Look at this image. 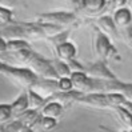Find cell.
<instances>
[{
  "label": "cell",
  "mask_w": 132,
  "mask_h": 132,
  "mask_svg": "<svg viewBox=\"0 0 132 132\" xmlns=\"http://www.w3.org/2000/svg\"><path fill=\"white\" fill-rule=\"evenodd\" d=\"M39 126L44 131H51L57 126V121L55 118H50V116H42L40 121H39Z\"/></svg>",
  "instance_id": "obj_23"
},
{
  "label": "cell",
  "mask_w": 132,
  "mask_h": 132,
  "mask_svg": "<svg viewBox=\"0 0 132 132\" xmlns=\"http://www.w3.org/2000/svg\"><path fill=\"white\" fill-rule=\"evenodd\" d=\"M27 110H29V102H28V94L24 91L23 94L11 104V111H12V120L18 119L20 115H23Z\"/></svg>",
  "instance_id": "obj_8"
},
{
  "label": "cell",
  "mask_w": 132,
  "mask_h": 132,
  "mask_svg": "<svg viewBox=\"0 0 132 132\" xmlns=\"http://www.w3.org/2000/svg\"><path fill=\"white\" fill-rule=\"evenodd\" d=\"M42 116L43 115H42V112L39 110H27L23 115H20L18 119L21 121V124L27 129V128H34L36 124H39Z\"/></svg>",
  "instance_id": "obj_9"
},
{
  "label": "cell",
  "mask_w": 132,
  "mask_h": 132,
  "mask_svg": "<svg viewBox=\"0 0 132 132\" xmlns=\"http://www.w3.org/2000/svg\"><path fill=\"white\" fill-rule=\"evenodd\" d=\"M131 12L128 10H120L115 13V24L119 27H126L131 23Z\"/></svg>",
  "instance_id": "obj_17"
},
{
  "label": "cell",
  "mask_w": 132,
  "mask_h": 132,
  "mask_svg": "<svg viewBox=\"0 0 132 132\" xmlns=\"http://www.w3.org/2000/svg\"><path fill=\"white\" fill-rule=\"evenodd\" d=\"M105 95H107V102L108 105H110V110H112L115 107H123V104L127 102L126 96L118 94V92H111V94H105Z\"/></svg>",
  "instance_id": "obj_16"
},
{
  "label": "cell",
  "mask_w": 132,
  "mask_h": 132,
  "mask_svg": "<svg viewBox=\"0 0 132 132\" xmlns=\"http://www.w3.org/2000/svg\"><path fill=\"white\" fill-rule=\"evenodd\" d=\"M2 128H3V124H0V132H2Z\"/></svg>",
  "instance_id": "obj_31"
},
{
  "label": "cell",
  "mask_w": 132,
  "mask_h": 132,
  "mask_svg": "<svg viewBox=\"0 0 132 132\" xmlns=\"http://www.w3.org/2000/svg\"><path fill=\"white\" fill-rule=\"evenodd\" d=\"M32 91H35L36 94H39L42 97L47 99L51 97L52 95H55L56 92L60 91L59 88V81L57 80H51V79H40L39 77L37 81L32 85Z\"/></svg>",
  "instance_id": "obj_5"
},
{
  "label": "cell",
  "mask_w": 132,
  "mask_h": 132,
  "mask_svg": "<svg viewBox=\"0 0 132 132\" xmlns=\"http://www.w3.org/2000/svg\"><path fill=\"white\" fill-rule=\"evenodd\" d=\"M7 52V40L3 37H0V53Z\"/></svg>",
  "instance_id": "obj_27"
},
{
  "label": "cell",
  "mask_w": 132,
  "mask_h": 132,
  "mask_svg": "<svg viewBox=\"0 0 132 132\" xmlns=\"http://www.w3.org/2000/svg\"><path fill=\"white\" fill-rule=\"evenodd\" d=\"M39 23H50V24H56V26H68L75 23V18L71 13H45V15H39L37 16Z\"/></svg>",
  "instance_id": "obj_6"
},
{
  "label": "cell",
  "mask_w": 132,
  "mask_h": 132,
  "mask_svg": "<svg viewBox=\"0 0 132 132\" xmlns=\"http://www.w3.org/2000/svg\"><path fill=\"white\" fill-rule=\"evenodd\" d=\"M64 110H65V108L61 105L60 103L50 102V103H47V104H45V105L42 108L40 112H42L43 116H50V118H55V119H57L59 116L63 115Z\"/></svg>",
  "instance_id": "obj_11"
},
{
  "label": "cell",
  "mask_w": 132,
  "mask_h": 132,
  "mask_svg": "<svg viewBox=\"0 0 132 132\" xmlns=\"http://www.w3.org/2000/svg\"><path fill=\"white\" fill-rule=\"evenodd\" d=\"M77 103L88 105V107H95V108H110L108 102H107V95L105 94H97V92L84 94Z\"/></svg>",
  "instance_id": "obj_7"
},
{
  "label": "cell",
  "mask_w": 132,
  "mask_h": 132,
  "mask_svg": "<svg viewBox=\"0 0 132 132\" xmlns=\"http://www.w3.org/2000/svg\"><path fill=\"white\" fill-rule=\"evenodd\" d=\"M126 39H127V43L132 45V27L126 31Z\"/></svg>",
  "instance_id": "obj_28"
},
{
  "label": "cell",
  "mask_w": 132,
  "mask_h": 132,
  "mask_svg": "<svg viewBox=\"0 0 132 132\" xmlns=\"http://www.w3.org/2000/svg\"><path fill=\"white\" fill-rule=\"evenodd\" d=\"M51 64L53 65V68H55V71L59 75V77H71L72 69L68 67V64L65 61L56 57V59H51Z\"/></svg>",
  "instance_id": "obj_12"
},
{
  "label": "cell",
  "mask_w": 132,
  "mask_h": 132,
  "mask_svg": "<svg viewBox=\"0 0 132 132\" xmlns=\"http://www.w3.org/2000/svg\"><path fill=\"white\" fill-rule=\"evenodd\" d=\"M112 111H115L116 113L119 115L120 120L126 124L127 127H129V129H132V113L124 107H115L112 108Z\"/></svg>",
  "instance_id": "obj_18"
},
{
  "label": "cell",
  "mask_w": 132,
  "mask_h": 132,
  "mask_svg": "<svg viewBox=\"0 0 132 132\" xmlns=\"http://www.w3.org/2000/svg\"><path fill=\"white\" fill-rule=\"evenodd\" d=\"M0 73L13 80L15 83H18L26 91L32 88V85L39 79V76L28 67H15V65H10L7 63H4L3 68L0 69Z\"/></svg>",
  "instance_id": "obj_1"
},
{
  "label": "cell",
  "mask_w": 132,
  "mask_h": 132,
  "mask_svg": "<svg viewBox=\"0 0 132 132\" xmlns=\"http://www.w3.org/2000/svg\"><path fill=\"white\" fill-rule=\"evenodd\" d=\"M24 132H34V129L32 128H27V129H24Z\"/></svg>",
  "instance_id": "obj_30"
},
{
  "label": "cell",
  "mask_w": 132,
  "mask_h": 132,
  "mask_svg": "<svg viewBox=\"0 0 132 132\" xmlns=\"http://www.w3.org/2000/svg\"><path fill=\"white\" fill-rule=\"evenodd\" d=\"M28 94V102H29V110H39L40 111L42 108L45 105V99L42 97L39 94H36L32 89H27Z\"/></svg>",
  "instance_id": "obj_13"
},
{
  "label": "cell",
  "mask_w": 132,
  "mask_h": 132,
  "mask_svg": "<svg viewBox=\"0 0 132 132\" xmlns=\"http://www.w3.org/2000/svg\"><path fill=\"white\" fill-rule=\"evenodd\" d=\"M10 120H12L11 104H0V124L8 123Z\"/></svg>",
  "instance_id": "obj_22"
},
{
  "label": "cell",
  "mask_w": 132,
  "mask_h": 132,
  "mask_svg": "<svg viewBox=\"0 0 132 132\" xmlns=\"http://www.w3.org/2000/svg\"><path fill=\"white\" fill-rule=\"evenodd\" d=\"M102 129H104V131H107V132H115V131H111V129H108V128H105V127H100ZM124 132H132V129L131 131H124Z\"/></svg>",
  "instance_id": "obj_29"
},
{
  "label": "cell",
  "mask_w": 132,
  "mask_h": 132,
  "mask_svg": "<svg viewBox=\"0 0 132 132\" xmlns=\"http://www.w3.org/2000/svg\"><path fill=\"white\" fill-rule=\"evenodd\" d=\"M103 5L104 0H83V7L91 13L100 11L103 8Z\"/></svg>",
  "instance_id": "obj_20"
},
{
  "label": "cell",
  "mask_w": 132,
  "mask_h": 132,
  "mask_svg": "<svg viewBox=\"0 0 132 132\" xmlns=\"http://www.w3.org/2000/svg\"><path fill=\"white\" fill-rule=\"evenodd\" d=\"M15 3H16V0H0V7H12L15 5Z\"/></svg>",
  "instance_id": "obj_26"
},
{
  "label": "cell",
  "mask_w": 132,
  "mask_h": 132,
  "mask_svg": "<svg viewBox=\"0 0 132 132\" xmlns=\"http://www.w3.org/2000/svg\"><path fill=\"white\" fill-rule=\"evenodd\" d=\"M24 129H26L24 126L21 124V121L19 119H13V120H10L8 123L3 124L2 132H21Z\"/></svg>",
  "instance_id": "obj_19"
},
{
  "label": "cell",
  "mask_w": 132,
  "mask_h": 132,
  "mask_svg": "<svg viewBox=\"0 0 132 132\" xmlns=\"http://www.w3.org/2000/svg\"><path fill=\"white\" fill-rule=\"evenodd\" d=\"M56 56H57V59L65 61V63L69 60H73L76 57V47L72 43L65 42L56 48Z\"/></svg>",
  "instance_id": "obj_10"
},
{
  "label": "cell",
  "mask_w": 132,
  "mask_h": 132,
  "mask_svg": "<svg viewBox=\"0 0 132 132\" xmlns=\"http://www.w3.org/2000/svg\"><path fill=\"white\" fill-rule=\"evenodd\" d=\"M11 19H12L11 11L5 7H0V28L7 27V24L11 23Z\"/></svg>",
  "instance_id": "obj_24"
},
{
  "label": "cell",
  "mask_w": 132,
  "mask_h": 132,
  "mask_svg": "<svg viewBox=\"0 0 132 132\" xmlns=\"http://www.w3.org/2000/svg\"><path fill=\"white\" fill-rule=\"evenodd\" d=\"M95 45H96V52H97L99 57L102 59L103 61H105V63L110 59H113L116 61H120L121 60V57H120V55L118 53V51H116V48L113 47V45H111L110 39H108L104 34L97 32Z\"/></svg>",
  "instance_id": "obj_3"
},
{
  "label": "cell",
  "mask_w": 132,
  "mask_h": 132,
  "mask_svg": "<svg viewBox=\"0 0 132 132\" xmlns=\"http://www.w3.org/2000/svg\"><path fill=\"white\" fill-rule=\"evenodd\" d=\"M28 68L40 77V79H51V80H59L60 77L56 73L55 68L51 64V59H45L42 55L35 52L32 60L29 61Z\"/></svg>",
  "instance_id": "obj_2"
},
{
  "label": "cell",
  "mask_w": 132,
  "mask_h": 132,
  "mask_svg": "<svg viewBox=\"0 0 132 132\" xmlns=\"http://www.w3.org/2000/svg\"><path fill=\"white\" fill-rule=\"evenodd\" d=\"M23 50H31V45L28 42L21 40V39H16V40H8L7 42V52H19Z\"/></svg>",
  "instance_id": "obj_15"
},
{
  "label": "cell",
  "mask_w": 132,
  "mask_h": 132,
  "mask_svg": "<svg viewBox=\"0 0 132 132\" xmlns=\"http://www.w3.org/2000/svg\"><path fill=\"white\" fill-rule=\"evenodd\" d=\"M85 73L89 77L94 79H99V80H113L116 79V76L110 71V68L107 67L105 61L100 60L96 63H91L85 65Z\"/></svg>",
  "instance_id": "obj_4"
},
{
  "label": "cell",
  "mask_w": 132,
  "mask_h": 132,
  "mask_svg": "<svg viewBox=\"0 0 132 132\" xmlns=\"http://www.w3.org/2000/svg\"><path fill=\"white\" fill-rule=\"evenodd\" d=\"M21 132H24V131H21Z\"/></svg>",
  "instance_id": "obj_32"
},
{
  "label": "cell",
  "mask_w": 132,
  "mask_h": 132,
  "mask_svg": "<svg viewBox=\"0 0 132 132\" xmlns=\"http://www.w3.org/2000/svg\"><path fill=\"white\" fill-rule=\"evenodd\" d=\"M99 26H102L104 32L108 34V36H112V37L118 39L119 35H118V31H116V24L108 16H104L102 19H99Z\"/></svg>",
  "instance_id": "obj_14"
},
{
  "label": "cell",
  "mask_w": 132,
  "mask_h": 132,
  "mask_svg": "<svg viewBox=\"0 0 132 132\" xmlns=\"http://www.w3.org/2000/svg\"><path fill=\"white\" fill-rule=\"evenodd\" d=\"M68 34H69V31H65V32H60L55 36H52V37H48L47 40L48 43L52 45V47H55V50L59 47L60 44H63L67 42V37H68Z\"/></svg>",
  "instance_id": "obj_21"
},
{
  "label": "cell",
  "mask_w": 132,
  "mask_h": 132,
  "mask_svg": "<svg viewBox=\"0 0 132 132\" xmlns=\"http://www.w3.org/2000/svg\"><path fill=\"white\" fill-rule=\"evenodd\" d=\"M57 81H59V88H60V91L68 92V91L73 89V84H72L71 77H60Z\"/></svg>",
  "instance_id": "obj_25"
}]
</instances>
